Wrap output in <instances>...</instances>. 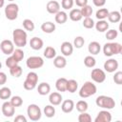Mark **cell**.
<instances>
[{
  "label": "cell",
  "mask_w": 122,
  "mask_h": 122,
  "mask_svg": "<svg viewBox=\"0 0 122 122\" xmlns=\"http://www.w3.org/2000/svg\"><path fill=\"white\" fill-rule=\"evenodd\" d=\"M118 35V31L116 30H106V38L108 40H114Z\"/></svg>",
  "instance_id": "42"
},
{
  "label": "cell",
  "mask_w": 122,
  "mask_h": 122,
  "mask_svg": "<svg viewBox=\"0 0 122 122\" xmlns=\"http://www.w3.org/2000/svg\"><path fill=\"white\" fill-rule=\"evenodd\" d=\"M8 1H10V2H13L14 0H8Z\"/></svg>",
  "instance_id": "53"
},
{
  "label": "cell",
  "mask_w": 122,
  "mask_h": 122,
  "mask_svg": "<svg viewBox=\"0 0 122 122\" xmlns=\"http://www.w3.org/2000/svg\"><path fill=\"white\" fill-rule=\"evenodd\" d=\"M94 27L97 31L99 32H105L109 30V23L106 20H98L96 23H94Z\"/></svg>",
  "instance_id": "25"
},
{
  "label": "cell",
  "mask_w": 122,
  "mask_h": 122,
  "mask_svg": "<svg viewBox=\"0 0 122 122\" xmlns=\"http://www.w3.org/2000/svg\"><path fill=\"white\" fill-rule=\"evenodd\" d=\"M23 28L26 30H28V31H32L34 30L35 26H34V23L32 22V20H30V19H25L23 21Z\"/></svg>",
  "instance_id": "38"
},
{
  "label": "cell",
  "mask_w": 122,
  "mask_h": 122,
  "mask_svg": "<svg viewBox=\"0 0 122 122\" xmlns=\"http://www.w3.org/2000/svg\"><path fill=\"white\" fill-rule=\"evenodd\" d=\"M91 77L95 83H103L106 80V72L101 69H93L91 72Z\"/></svg>",
  "instance_id": "8"
},
{
  "label": "cell",
  "mask_w": 122,
  "mask_h": 122,
  "mask_svg": "<svg viewBox=\"0 0 122 122\" xmlns=\"http://www.w3.org/2000/svg\"><path fill=\"white\" fill-rule=\"evenodd\" d=\"M0 49L2 51V52L4 54H7V55H10L12 53V51H14V44L11 40H9V39H5L1 42L0 44Z\"/></svg>",
  "instance_id": "9"
},
{
  "label": "cell",
  "mask_w": 122,
  "mask_h": 122,
  "mask_svg": "<svg viewBox=\"0 0 122 122\" xmlns=\"http://www.w3.org/2000/svg\"><path fill=\"white\" fill-rule=\"evenodd\" d=\"M18 12H19V7L17 4L15 3H10L6 6L5 8V15H6V18L12 21V20H15L18 16Z\"/></svg>",
  "instance_id": "5"
},
{
  "label": "cell",
  "mask_w": 122,
  "mask_h": 122,
  "mask_svg": "<svg viewBox=\"0 0 122 122\" xmlns=\"http://www.w3.org/2000/svg\"><path fill=\"white\" fill-rule=\"evenodd\" d=\"M10 102L12 104V106H14V107L16 108V107L22 106V104H23V99H22V97L19 96V95H14V96H11V97H10Z\"/></svg>",
  "instance_id": "39"
},
{
  "label": "cell",
  "mask_w": 122,
  "mask_h": 122,
  "mask_svg": "<svg viewBox=\"0 0 122 122\" xmlns=\"http://www.w3.org/2000/svg\"><path fill=\"white\" fill-rule=\"evenodd\" d=\"M44 56L47 58V59H52L56 56V51L53 47L51 46H48L46 47V49L44 50V52H43Z\"/></svg>",
  "instance_id": "28"
},
{
  "label": "cell",
  "mask_w": 122,
  "mask_h": 122,
  "mask_svg": "<svg viewBox=\"0 0 122 122\" xmlns=\"http://www.w3.org/2000/svg\"><path fill=\"white\" fill-rule=\"evenodd\" d=\"M56 27H55V24L51 22V21H48V22H44L42 25H41V30L45 32V33H52L54 30H55Z\"/></svg>",
  "instance_id": "23"
},
{
  "label": "cell",
  "mask_w": 122,
  "mask_h": 122,
  "mask_svg": "<svg viewBox=\"0 0 122 122\" xmlns=\"http://www.w3.org/2000/svg\"><path fill=\"white\" fill-rule=\"evenodd\" d=\"M67 82H68V79L64 78V77H60L56 80L55 82V88L58 92H67Z\"/></svg>",
  "instance_id": "20"
},
{
  "label": "cell",
  "mask_w": 122,
  "mask_h": 122,
  "mask_svg": "<svg viewBox=\"0 0 122 122\" xmlns=\"http://www.w3.org/2000/svg\"><path fill=\"white\" fill-rule=\"evenodd\" d=\"M78 121L79 122H91L92 121V116L87 112H81L79 114Z\"/></svg>",
  "instance_id": "41"
},
{
  "label": "cell",
  "mask_w": 122,
  "mask_h": 122,
  "mask_svg": "<svg viewBox=\"0 0 122 122\" xmlns=\"http://www.w3.org/2000/svg\"><path fill=\"white\" fill-rule=\"evenodd\" d=\"M14 122H27V118L22 115V114H19L17 116H15L14 118Z\"/></svg>",
  "instance_id": "50"
},
{
  "label": "cell",
  "mask_w": 122,
  "mask_h": 122,
  "mask_svg": "<svg viewBox=\"0 0 122 122\" xmlns=\"http://www.w3.org/2000/svg\"><path fill=\"white\" fill-rule=\"evenodd\" d=\"M85 44V39L82 36H76L73 40V47L76 49H81Z\"/></svg>",
  "instance_id": "40"
},
{
  "label": "cell",
  "mask_w": 122,
  "mask_h": 122,
  "mask_svg": "<svg viewBox=\"0 0 122 122\" xmlns=\"http://www.w3.org/2000/svg\"><path fill=\"white\" fill-rule=\"evenodd\" d=\"M69 17L71 21H74V22L80 21L83 18L81 11H80V9H71L70 13H69Z\"/></svg>",
  "instance_id": "24"
},
{
  "label": "cell",
  "mask_w": 122,
  "mask_h": 122,
  "mask_svg": "<svg viewBox=\"0 0 122 122\" xmlns=\"http://www.w3.org/2000/svg\"><path fill=\"white\" fill-rule=\"evenodd\" d=\"M118 61L114 58H110L104 63V70L107 72H114L118 69Z\"/></svg>",
  "instance_id": "10"
},
{
  "label": "cell",
  "mask_w": 122,
  "mask_h": 122,
  "mask_svg": "<svg viewBox=\"0 0 122 122\" xmlns=\"http://www.w3.org/2000/svg\"><path fill=\"white\" fill-rule=\"evenodd\" d=\"M26 65L29 69H39L44 65V60L40 56H30L26 61Z\"/></svg>",
  "instance_id": "7"
},
{
  "label": "cell",
  "mask_w": 122,
  "mask_h": 122,
  "mask_svg": "<svg viewBox=\"0 0 122 122\" xmlns=\"http://www.w3.org/2000/svg\"><path fill=\"white\" fill-rule=\"evenodd\" d=\"M11 55L15 58V60H16L17 62L22 61V60H23V58H24V56H25L24 51L21 50V48L14 49V51H12V53H11Z\"/></svg>",
  "instance_id": "33"
},
{
  "label": "cell",
  "mask_w": 122,
  "mask_h": 122,
  "mask_svg": "<svg viewBox=\"0 0 122 122\" xmlns=\"http://www.w3.org/2000/svg\"><path fill=\"white\" fill-rule=\"evenodd\" d=\"M46 9H47V11L49 13L55 14L60 10V4L55 0H51V1H49L47 3Z\"/></svg>",
  "instance_id": "13"
},
{
  "label": "cell",
  "mask_w": 122,
  "mask_h": 122,
  "mask_svg": "<svg viewBox=\"0 0 122 122\" xmlns=\"http://www.w3.org/2000/svg\"><path fill=\"white\" fill-rule=\"evenodd\" d=\"M109 12H110V11L108 10V9H106V8H101V9H99V10L96 11L95 17H96L98 20H105V19L108 17Z\"/></svg>",
  "instance_id": "31"
},
{
  "label": "cell",
  "mask_w": 122,
  "mask_h": 122,
  "mask_svg": "<svg viewBox=\"0 0 122 122\" xmlns=\"http://www.w3.org/2000/svg\"><path fill=\"white\" fill-rule=\"evenodd\" d=\"M83 27L86 29H92L94 27V21L91 17H86L83 20Z\"/></svg>",
  "instance_id": "43"
},
{
  "label": "cell",
  "mask_w": 122,
  "mask_h": 122,
  "mask_svg": "<svg viewBox=\"0 0 122 122\" xmlns=\"http://www.w3.org/2000/svg\"><path fill=\"white\" fill-rule=\"evenodd\" d=\"M95 104L102 109L105 110H112L115 107V101L112 97L107 95H99L95 99Z\"/></svg>",
  "instance_id": "3"
},
{
  "label": "cell",
  "mask_w": 122,
  "mask_h": 122,
  "mask_svg": "<svg viewBox=\"0 0 122 122\" xmlns=\"http://www.w3.org/2000/svg\"><path fill=\"white\" fill-rule=\"evenodd\" d=\"M74 107H76V110L79 112H87V110L89 108V105L85 100H79L76 103V106H74Z\"/></svg>",
  "instance_id": "36"
},
{
  "label": "cell",
  "mask_w": 122,
  "mask_h": 122,
  "mask_svg": "<svg viewBox=\"0 0 122 122\" xmlns=\"http://www.w3.org/2000/svg\"><path fill=\"white\" fill-rule=\"evenodd\" d=\"M43 112H44V114H45L47 117L51 118V117H53L54 114H55V108H54L51 104L47 105V106H45V108H44V110H43Z\"/></svg>",
  "instance_id": "32"
},
{
  "label": "cell",
  "mask_w": 122,
  "mask_h": 122,
  "mask_svg": "<svg viewBox=\"0 0 122 122\" xmlns=\"http://www.w3.org/2000/svg\"><path fill=\"white\" fill-rule=\"evenodd\" d=\"M74 102L71 99H66L61 102V110L65 113H70L74 109Z\"/></svg>",
  "instance_id": "15"
},
{
  "label": "cell",
  "mask_w": 122,
  "mask_h": 122,
  "mask_svg": "<svg viewBox=\"0 0 122 122\" xmlns=\"http://www.w3.org/2000/svg\"><path fill=\"white\" fill-rule=\"evenodd\" d=\"M37 92L40 95H47L51 92V86L47 82H42L37 87Z\"/></svg>",
  "instance_id": "22"
},
{
  "label": "cell",
  "mask_w": 122,
  "mask_h": 122,
  "mask_svg": "<svg viewBox=\"0 0 122 122\" xmlns=\"http://www.w3.org/2000/svg\"><path fill=\"white\" fill-rule=\"evenodd\" d=\"M78 89V83L76 80L74 79H70L68 80L67 82V92H71V93H73L77 91Z\"/></svg>",
  "instance_id": "29"
},
{
  "label": "cell",
  "mask_w": 122,
  "mask_h": 122,
  "mask_svg": "<svg viewBox=\"0 0 122 122\" xmlns=\"http://www.w3.org/2000/svg\"><path fill=\"white\" fill-rule=\"evenodd\" d=\"M5 5V0H0V8H2Z\"/></svg>",
  "instance_id": "51"
},
{
  "label": "cell",
  "mask_w": 122,
  "mask_h": 122,
  "mask_svg": "<svg viewBox=\"0 0 122 122\" xmlns=\"http://www.w3.org/2000/svg\"><path fill=\"white\" fill-rule=\"evenodd\" d=\"M74 3H75L78 7L82 8V7L86 6V5H88V0H74Z\"/></svg>",
  "instance_id": "49"
},
{
  "label": "cell",
  "mask_w": 122,
  "mask_h": 122,
  "mask_svg": "<svg viewBox=\"0 0 122 122\" xmlns=\"http://www.w3.org/2000/svg\"><path fill=\"white\" fill-rule=\"evenodd\" d=\"M96 92H97V88L95 84H93L92 81H86L79 90V96L81 98H87L95 94Z\"/></svg>",
  "instance_id": "2"
},
{
  "label": "cell",
  "mask_w": 122,
  "mask_h": 122,
  "mask_svg": "<svg viewBox=\"0 0 122 122\" xmlns=\"http://www.w3.org/2000/svg\"><path fill=\"white\" fill-rule=\"evenodd\" d=\"M37 83H38V74L35 71H30L26 76V79L23 83V87L27 91H32L37 86Z\"/></svg>",
  "instance_id": "4"
},
{
  "label": "cell",
  "mask_w": 122,
  "mask_h": 122,
  "mask_svg": "<svg viewBox=\"0 0 122 122\" xmlns=\"http://www.w3.org/2000/svg\"><path fill=\"white\" fill-rule=\"evenodd\" d=\"M80 11H81V14H82V17L86 18V17H91V15L92 14V8L89 5H86L84 7H82L80 9Z\"/></svg>",
  "instance_id": "35"
},
{
  "label": "cell",
  "mask_w": 122,
  "mask_h": 122,
  "mask_svg": "<svg viewBox=\"0 0 122 122\" xmlns=\"http://www.w3.org/2000/svg\"><path fill=\"white\" fill-rule=\"evenodd\" d=\"M74 1L73 0H62L61 1V7L64 10H71V8L73 7Z\"/></svg>",
  "instance_id": "45"
},
{
  "label": "cell",
  "mask_w": 122,
  "mask_h": 122,
  "mask_svg": "<svg viewBox=\"0 0 122 122\" xmlns=\"http://www.w3.org/2000/svg\"><path fill=\"white\" fill-rule=\"evenodd\" d=\"M11 97V91L8 87H3L0 89V99L7 100Z\"/></svg>",
  "instance_id": "30"
},
{
  "label": "cell",
  "mask_w": 122,
  "mask_h": 122,
  "mask_svg": "<svg viewBox=\"0 0 122 122\" xmlns=\"http://www.w3.org/2000/svg\"><path fill=\"white\" fill-rule=\"evenodd\" d=\"M54 19H55V22L62 25L64 23L67 22L68 20V14L63 11V10H59L57 13H55V16H54Z\"/></svg>",
  "instance_id": "26"
},
{
  "label": "cell",
  "mask_w": 122,
  "mask_h": 122,
  "mask_svg": "<svg viewBox=\"0 0 122 122\" xmlns=\"http://www.w3.org/2000/svg\"><path fill=\"white\" fill-rule=\"evenodd\" d=\"M12 42L17 48H24L28 42L27 32L23 29H14L12 31Z\"/></svg>",
  "instance_id": "1"
},
{
  "label": "cell",
  "mask_w": 122,
  "mask_h": 122,
  "mask_svg": "<svg viewBox=\"0 0 122 122\" xmlns=\"http://www.w3.org/2000/svg\"><path fill=\"white\" fill-rule=\"evenodd\" d=\"M84 64L87 68H93L96 64V61H95V58L92 55H88L84 58Z\"/></svg>",
  "instance_id": "37"
},
{
  "label": "cell",
  "mask_w": 122,
  "mask_h": 122,
  "mask_svg": "<svg viewBox=\"0 0 122 122\" xmlns=\"http://www.w3.org/2000/svg\"><path fill=\"white\" fill-rule=\"evenodd\" d=\"M6 82H7V75H6V73L3 72V71H0V86L6 84Z\"/></svg>",
  "instance_id": "47"
},
{
  "label": "cell",
  "mask_w": 122,
  "mask_h": 122,
  "mask_svg": "<svg viewBox=\"0 0 122 122\" xmlns=\"http://www.w3.org/2000/svg\"><path fill=\"white\" fill-rule=\"evenodd\" d=\"M2 68V63H1V61H0V69Z\"/></svg>",
  "instance_id": "52"
},
{
  "label": "cell",
  "mask_w": 122,
  "mask_h": 122,
  "mask_svg": "<svg viewBox=\"0 0 122 122\" xmlns=\"http://www.w3.org/2000/svg\"><path fill=\"white\" fill-rule=\"evenodd\" d=\"M43 46H44V42H43V40L41 38L36 37V36L30 38V47L32 50L39 51V50H41L43 48Z\"/></svg>",
  "instance_id": "17"
},
{
  "label": "cell",
  "mask_w": 122,
  "mask_h": 122,
  "mask_svg": "<svg viewBox=\"0 0 122 122\" xmlns=\"http://www.w3.org/2000/svg\"><path fill=\"white\" fill-rule=\"evenodd\" d=\"M60 50L64 56H70L73 51V45L69 41H65L61 44Z\"/></svg>",
  "instance_id": "14"
},
{
  "label": "cell",
  "mask_w": 122,
  "mask_h": 122,
  "mask_svg": "<svg viewBox=\"0 0 122 122\" xmlns=\"http://www.w3.org/2000/svg\"><path fill=\"white\" fill-rule=\"evenodd\" d=\"M93 2V5L95 7H103L105 4H106V0H92Z\"/></svg>",
  "instance_id": "48"
},
{
  "label": "cell",
  "mask_w": 122,
  "mask_h": 122,
  "mask_svg": "<svg viewBox=\"0 0 122 122\" xmlns=\"http://www.w3.org/2000/svg\"><path fill=\"white\" fill-rule=\"evenodd\" d=\"M107 18L111 23H118L121 20V13L118 10H113L109 12V15Z\"/></svg>",
  "instance_id": "27"
},
{
  "label": "cell",
  "mask_w": 122,
  "mask_h": 122,
  "mask_svg": "<svg viewBox=\"0 0 122 122\" xmlns=\"http://www.w3.org/2000/svg\"><path fill=\"white\" fill-rule=\"evenodd\" d=\"M113 81L117 85L122 84V71H115L113 75Z\"/></svg>",
  "instance_id": "46"
},
{
  "label": "cell",
  "mask_w": 122,
  "mask_h": 122,
  "mask_svg": "<svg viewBox=\"0 0 122 122\" xmlns=\"http://www.w3.org/2000/svg\"><path fill=\"white\" fill-rule=\"evenodd\" d=\"M27 114L31 121H38L42 116V111L36 104H30L28 106Z\"/></svg>",
  "instance_id": "6"
},
{
  "label": "cell",
  "mask_w": 122,
  "mask_h": 122,
  "mask_svg": "<svg viewBox=\"0 0 122 122\" xmlns=\"http://www.w3.org/2000/svg\"><path fill=\"white\" fill-rule=\"evenodd\" d=\"M18 63H19V62H17V61L15 60V58H14L11 54H10V56H9V57L6 59V66H7L9 69H10V68H12V67L18 65Z\"/></svg>",
  "instance_id": "44"
},
{
  "label": "cell",
  "mask_w": 122,
  "mask_h": 122,
  "mask_svg": "<svg viewBox=\"0 0 122 122\" xmlns=\"http://www.w3.org/2000/svg\"><path fill=\"white\" fill-rule=\"evenodd\" d=\"M15 112V107L10 101H5L2 105V113L6 117H11Z\"/></svg>",
  "instance_id": "11"
},
{
  "label": "cell",
  "mask_w": 122,
  "mask_h": 122,
  "mask_svg": "<svg viewBox=\"0 0 122 122\" xmlns=\"http://www.w3.org/2000/svg\"><path fill=\"white\" fill-rule=\"evenodd\" d=\"M49 101H50V103H51L52 106H58V105H60L61 102L63 101V97H62V95H61L60 92H54L50 93Z\"/></svg>",
  "instance_id": "16"
},
{
  "label": "cell",
  "mask_w": 122,
  "mask_h": 122,
  "mask_svg": "<svg viewBox=\"0 0 122 122\" xmlns=\"http://www.w3.org/2000/svg\"><path fill=\"white\" fill-rule=\"evenodd\" d=\"M111 121H112V114L108 110L100 111L94 119V122H111Z\"/></svg>",
  "instance_id": "12"
},
{
  "label": "cell",
  "mask_w": 122,
  "mask_h": 122,
  "mask_svg": "<svg viewBox=\"0 0 122 122\" xmlns=\"http://www.w3.org/2000/svg\"><path fill=\"white\" fill-rule=\"evenodd\" d=\"M53 65L55 68L57 69H63L67 66V60L65 58V56L63 55H58V56H55L53 58Z\"/></svg>",
  "instance_id": "21"
},
{
  "label": "cell",
  "mask_w": 122,
  "mask_h": 122,
  "mask_svg": "<svg viewBox=\"0 0 122 122\" xmlns=\"http://www.w3.org/2000/svg\"><path fill=\"white\" fill-rule=\"evenodd\" d=\"M103 52L106 56H112L115 55V51H114V42H109L106 43L103 46Z\"/></svg>",
  "instance_id": "18"
},
{
  "label": "cell",
  "mask_w": 122,
  "mask_h": 122,
  "mask_svg": "<svg viewBox=\"0 0 122 122\" xmlns=\"http://www.w3.org/2000/svg\"><path fill=\"white\" fill-rule=\"evenodd\" d=\"M88 51H89V52H90L91 54L96 55V54H98V53L100 52V51H101V46H100V44H99L97 41H92V42L89 44V46H88Z\"/></svg>",
  "instance_id": "19"
},
{
  "label": "cell",
  "mask_w": 122,
  "mask_h": 122,
  "mask_svg": "<svg viewBox=\"0 0 122 122\" xmlns=\"http://www.w3.org/2000/svg\"><path fill=\"white\" fill-rule=\"evenodd\" d=\"M22 72H23V70L19 65H16L10 69V73L13 77H20L22 75Z\"/></svg>",
  "instance_id": "34"
}]
</instances>
